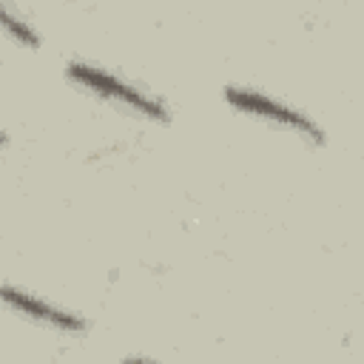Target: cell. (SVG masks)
Instances as JSON below:
<instances>
[{
    "label": "cell",
    "instance_id": "obj_3",
    "mask_svg": "<svg viewBox=\"0 0 364 364\" xmlns=\"http://www.w3.org/2000/svg\"><path fill=\"white\" fill-rule=\"evenodd\" d=\"M3 301L9 310H14L17 316L40 324V327H48L54 333H65V336H77V333H85V318L54 304V301H46L23 287H14V284H3Z\"/></svg>",
    "mask_w": 364,
    "mask_h": 364
},
{
    "label": "cell",
    "instance_id": "obj_1",
    "mask_svg": "<svg viewBox=\"0 0 364 364\" xmlns=\"http://www.w3.org/2000/svg\"><path fill=\"white\" fill-rule=\"evenodd\" d=\"M65 77L77 88H82V91H88V94L122 108L131 117H142V119H151V122H168L171 119V111L159 97H154L151 91H145V88L128 82L125 77L111 74V71H105V68H100L94 63L71 60L65 65Z\"/></svg>",
    "mask_w": 364,
    "mask_h": 364
},
{
    "label": "cell",
    "instance_id": "obj_2",
    "mask_svg": "<svg viewBox=\"0 0 364 364\" xmlns=\"http://www.w3.org/2000/svg\"><path fill=\"white\" fill-rule=\"evenodd\" d=\"M222 97L239 114H247L259 122L282 128V131H287V134H293L310 145H324V128L310 114H304L301 108H293V105L259 91V88H245V85H228Z\"/></svg>",
    "mask_w": 364,
    "mask_h": 364
},
{
    "label": "cell",
    "instance_id": "obj_4",
    "mask_svg": "<svg viewBox=\"0 0 364 364\" xmlns=\"http://www.w3.org/2000/svg\"><path fill=\"white\" fill-rule=\"evenodd\" d=\"M0 23H3V31L9 34V40H14L17 46H23V48H37V46H40V34L34 31V26H31L23 14H17L9 0L3 3Z\"/></svg>",
    "mask_w": 364,
    "mask_h": 364
}]
</instances>
